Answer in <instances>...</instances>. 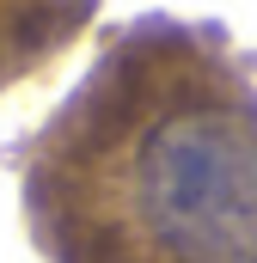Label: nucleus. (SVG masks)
I'll return each instance as SVG.
<instances>
[{
	"label": "nucleus",
	"mask_w": 257,
	"mask_h": 263,
	"mask_svg": "<svg viewBox=\"0 0 257 263\" xmlns=\"http://www.w3.org/2000/svg\"><path fill=\"white\" fill-rule=\"evenodd\" d=\"M31 214L49 263H257V92L141 31L49 129Z\"/></svg>",
	"instance_id": "nucleus-1"
}]
</instances>
